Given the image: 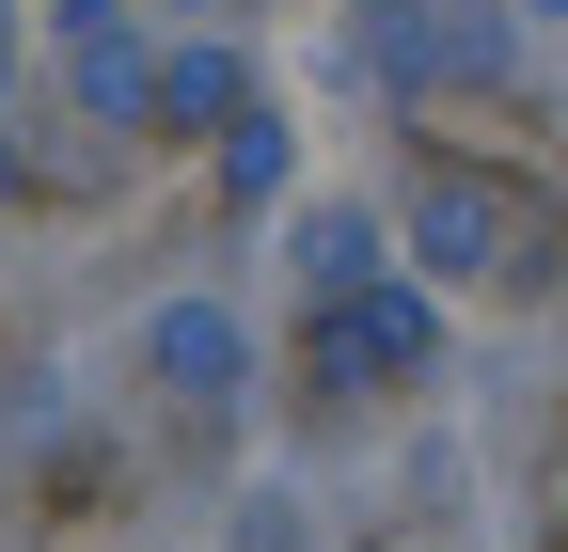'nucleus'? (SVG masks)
Returning <instances> with one entry per match:
<instances>
[{
	"label": "nucleus",
	"instance_id": "f257e3e1",
	"mask_svg": "<svg viewBox=\"0 0 568 552\" xmlns=\"http://www.w3.org/2000/svg\"><path fill=\"white\" fill-rule=\"evenodd\" d=\"M159 364H174L190 395H222V379H237V331H222V316H159Z\"/></svg>",
	"mask_w": 568,
	"mask_h": 552
}]
</instances>
